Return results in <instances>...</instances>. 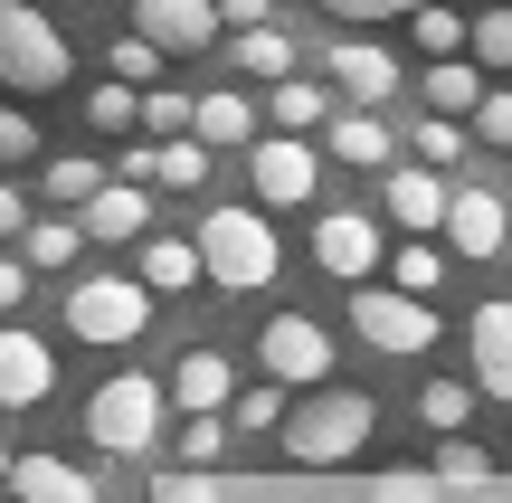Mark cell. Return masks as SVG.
I'll return each instance as SVG.
<instances>
[{
    "mask_svg": "<svg viewBox=\"0 0 512 503\" xmlns=\"http://www.w3.org/2000/svg\"><path fill=\"white\" fill-rule=\"evenodd\" d=\"M465 352H475V380H484V399H512V304H475L465 314Z\"/></svg>",
    "mask_w": 512,
    "mask_h": 503,
    "instance_id": "13",
    "label": "cell"
},
{
    "mask_svg": "<svg viewBox=\"0 0 512 503\" xmlns=\"http://www.w3.org/2000/svg\"><path fill=\"white\" fill-rule=\"evenodd\" d=\"M228 418H238V428H256V437H275V428H285V418H294V380H256V390H238V399H228Z\"/></svg>",
    "mask_w": 512,
    "mask_h": 503,
    "instance_id": "23",
    "label": "cell"
},
{
    "mask_svg": "<svg viewBox=\"0 0 512 503\" xmlns=\"http://www.w3.org/2000/svg\"><path fill=\"white\" fill-rule=\"evenodd\" d=\"M484 76H494V67H484V57L475 48H465V57H437V67H427V105H437V114H475L484 105V95H494V86H484Z\"/></svg>",
    "mask_w": 512,
    "mask_h": 503,
    "instance_id": "19",
    "label": "cell"
},
{
    "mask_svg": "<svg viewBox=\"0 0 512 503\" xmlns=\"http://www.w3.org/2000/svg\"><path fill=\"white\" fill-rule=\"evenodd\" d=\"M370 428H380V399L342 390V380H323V390H304V409L285 418V456L294 466H351V456L370 447Z\"/></svg>",
    "mask_w": 512,
    "mask_h": 503,
    "instance_id": "1",
    "label": "cell"
},
{
    "mask_svg": "<svg viewBox=\"0 0 512 503\" xmlns=\"http://www.w3.org/2000/svg\"><path fill=\"white\" fill-rule=\"evenodd\" d=\"M475 133H484V143H503V152H512V86H494V95L475 105Z\"/></svg>",
    "mask_w": 512,
    "mask_h": 503,
    "instance_id": "40",
    "label": "cell"
},
{
    "mask_svg": "<svg viewBox=\"0 0 512 503\" xmlns=\"http://www.w3.org/2000/svg\"><path fill=\"white\" fill-rule=\"evenodd\" d=\"M162 38H152V29H133V38H114V57H105V76H133V86H152V67H162Z\"/></svg>",
    "mask_w": 512,
    "mask_h": 503,
    "instance_id": "36",
    "label": "cell"
},
{
    "mask_svg": "<svg viewBox=\"0 0 512 503\" xmlns=\"http://www.w3.org/2000/svg\"><path fill=\"white\" fill-rule=\"evenodd\" d=\"M228 10V29H256V19H266V0H219Z\"/></svg>",
    "mask_w": 512,
    "mask_h": 503,
    "instance_id": "44",
    "label": "cell"
},
{
    "mask_svg": "<svg viewBox=\"0 0 512 503\" xmlns=\"http://www.w3.org/2000/svg\"><path fill=\"white\" fill-rule=\"evenodd\" d=\"M86 124L95 133H133L143 124V86H133V76H105V86L86 95Z\"/></svg>",
    "mask_w": 512,
    "mask_h": 503,
    "instance_id": "28",
    "label": "cell"
},
{
    "mask_svg": "<svg viewBox=\"0 0 512 503\" xmlns=\"http://www.w3.org/2000/svg\"><path fill=\"white\" fill-rule=\"evenodd\" d=\"M332 114V95L313 86V76H275V95H266V124H285V133H313Z\"/></svg>",
    "mask_w": 512,
    "mask_h": 503,
    "instance_id": "22",
    "label": "cell"
},
{
    "mask_svg": "<svg viewBox=\"0 0 512 503\" xmlns=\"http://www.w3.org/2000/svg\"><path fill=\"white\" fill-rule=\"evenodd\" d=\"M10 503H29V494H10Z\"/></svg>",
    "mask_w": 512,
    "mask_h": 503,
    "instance_id": "46",
    "label": "cell"
},
{
    "mask_svg": "<svg viewBox=\"0 0 512 503\" xmlns=\"http://www.w3.org/2000/svg\"><path fill=\"white\" fill-rule=\"evenodd\" d=\"M437 494H446L437 466H389L380 485H370V503H437Z\"/></svg>",
    "mask_w": 512,
    "mask_h": 503,
    "instance_id": "35",
    "label": "cell"
},
{
    "mask_svg": "<svg viewBox=\"0 0 512 503\" xmlns=\"http://www.w3.org/2000/svg\"><path fill=\"white\" fill-rule=\"evenodd\" d=\"M332 162L380 171V162H389V124H380V114H361V105H351V114H332Z\"/></svg>",
    "mask_w": 512,
    "mask_h": 503,
    "instance_id": "20",
    "label": "cell"
},
{
    "mask_svg": "<svg viewBox=\"0 0 512 503\" xmlns=\"http://www.w3.org/2000/svg\"><path fill=\"white\" fill-rule=\"evenodd\" d=\"M256 361H266L275 380H294V390H323V380H332V333L313 314H275L266 342H256Z\"/></svg>",
    "mask_w": 512,
    "mask_h": 503,
    "instance_id": "8",
    "label": "cell"
},
{
    "mask_svg": "<svg viewBox=\"0 0 512 503\" xmlns=\"http://www.w3.org/2000/svg\"><path fill=\"white\" fill-rule=\"evenodd\" d=\"M475 390H484V380H427V390H418V418L437 437H456L465 418H475Z\"/></svg>",
    "mask_w": 512,
    "mask_h": 503,
    "instance_id": "27",
    "label": "cell"
},
{
    "mask_svg": "<svg viewBox=\"0 0 512 503\" xmlns=\"http://www.w3.org/2000/svg\"><path fill=\"white\" fill-rule=\"evenodd\" d=\"M389 285H408V295H437L446 285V257L427 247V228H408V247H389Z\"/></svg>",
    "mask_w": 512,
    "mask_h": 503,
    "instance_id": "26",
    "label": "cell"
},
{
    "mask_svg": "<svg viewBox=\"0 0 512 503\" xmlns=\"http://www.w3.org/2000/svg\"><path fill=\"white\" fill-rule=\"evenodd\" d=\"M351 333H361L370 352H389V361H418L427 342H437V314H427V295H408V285H351Z\"/></svg>",
    "mask_w": 512,
    "mask_h": 503,
    "instance_id": "6",
    "label": "cell"
},
{
    "mask_svg": "<svg viewBox=\"0 0 512 503\" xmlns=\"http://www.w3.org/2000/svg\"><path fill=\"white\" fill-rule=\"evenodd\" d=\"M105 181H114V171H105V162H86V152H57V162H48V200H57V209H86Z\"/></svg>",
    "mask_w": 512,
    "mask_h": 503,
    "instance_id": "29",
    "label": "cell"
},
{
    "mask_svg": "<svg viewBox=\"0 0 512 503\" xmlns=\"http://www.w3.org/2000/svg\"><path fill=\"white\" fill-rule=\"evenodd\" d=\"M437 475H446V485H456V494H475V485H494V456H484L475 447V437H446V447H437Z\"/></svg>",
    "mask_w": 512,
    "mask_h": 503,
    "instance_id": "32",
    "label": "cell"
},
{
    "mask_svg": "<svg viewBox=\"0 0 512 503\" xmlns=\"http://www.w3.org/2000/svg\"><path fill=\"white\" fill-rule=\"evenodd\" d=\"M446 238H456V257H503V247H512V209H503V190H475V181H465L456 209H446Z\"/></svg>",
    "mask_w": 512,
    "mask_h": 503,
    "instance_id": "12",
    "label": "cell"
},
{
    "mask_svg": "<svg viewBox=\"0 0 512 503\" xmlns=\"http://www.w3.org/2000/svg\"><path fill=\"white\" fill-rule=\"evenodd\" d=\"M19 304H29V247L0 257V314H19Z\"/></svg>",
    "mask_w": 512,
    "mask_h": 503,
    "instance_id": "42",
    "label": "cell"
},
{
    "mask_svg": "<svg viewBox=\"0 0 512 503\" xmlns=\"http://www.w3.org/2000/svg\"><path fill=\"white\" fill-rule=\"evenodd\" d=\"M10 494H29V503H95V475L29 447V456H10Z\"/></svg>",
    "mask_w": 512,
    "mask_h": 503,
    "instance_id": "16",
    "label": "cell"
},
{
    "mask_svg": "<svg viewBox=\"0 0 512 503\" xmlns=\"http://www.w3.org/2000/svg\"><path fill=\"white\" fill-rule=\"evenodd\" d=\"M133 266H143V285H152V295H190V285L209 276V247H200V238H162V228H152Z\"/></svg>",
    "mask_w": 512,
    "mask_h": 503,
    "instance_id": "17",
    "label": "cell"
},
{
    "mask_svg": "<svg viewBox=\"0 0 512 503\" xmlns=\"http://www.w3.org/2000/svg\"><path fill=\"white\" fill-rule=\"evenodd\" d=\"M171 503H209V485H181V494H171Z\"/></svg>",
    "mask_w": 512,
    "mask_h": 503,
    "instance_id": "45",
    "label": "cell"
},
{
    "mask_svg": "<svg viewBox=\"0 0 512 503\" xmlns=\"http://www.w3.org/2000/svg\"><path fill=\"white\" fill-rule=\"evenodd\" d=\"M228 428H238V418H219V409H190V428H181V456H190V466H219Z\"/></svg>",
    "mask_w": 512,
    "mask_h": 503,
    "instance_id": "37",
    "label": "cell"
},
{
    "mask_svg": "<svg viewBox=\"0 0 512 503\" xmlns=\"http://www.w3.org/2000/svg\"><path fill=\"white\" fill-rule=\"evenodd\" d=\"M143 124H152V143H171V133H200V95L152 86V95H143Z\"/></svg>",
    "mask_w": 512,
    "mask_h": 503,
    "instance_id": "31",
    "label": "cell"
},
{
    "mask_svg": "<svg viewBox=\"0 0 512 503\" xmlns=\"http://www.w3.org/2000/svg\"><path fill=\"white\" fill-rule=\"evenodd\" d=\"M19 247H29V266H76V219H38Z\"/></svg>",
    "mask_w": 512,
    "mask_h": 503,
    "instance_id": "38",
    "label": "cell"
},
{
    "mask_svg": "<svg viewBox=\"0 0 512 503\" xmlns=\"http://www.w3.org/2000/svg\"><path fill=\"white\" fill-rule=\"evenodd\" d=\"M408 29H418L427 57H465V48H475V19H456V0H427V10H408Z\"/></svg>",
    "mask_w": 512,
    "mask_h": 503,
    "instance_id": "25",
    "label": "cell"
},
{
    "mask_svg": "<svg viewBox=\"0 0 512 503\" xmlns=\"http://www.w3.org/2000/svg\"><path fill=\"white\" fill-rule=\"evenodd\" d=\"M380 209H389V228H446L456 190H446V171H437V162H408V171H389Z\"/></svg>",
    "mask_w": 512,
    "mask_h": 503,
    "instance_id": "11",
    "label": "cell"
},
{
    "mask_svg": "<svg viewBox=\"0 0 512 503\" xmlns=\"http://www.w3.org/2000/svg\"><path fill=\"white\" fill-rule=\"evenodd\" d=\"M171 399H181V409H228V352H190L181 371H171Z\"/></svg>",
    "mask_w": 512,
    "mask_h": 503,
    "instance_id": "21",
    "label": "cell"
},
{
    "mask_svg": "<svg viewBox=\"0 0 512 503\" xmlns=\"http://www.w3.org/2000/svg\"><path fill=\"white\" fill-rule=\"evenodd\" d=\"M323 67H332V86H342L351 105H389V95H399V57L370 48V38H342V48H323Z\"/></svg>",
    "mask_w": 512,
    "mask_h": 503,
    "instance_id": "14",
    "label": "cell"
},
{
    "mask_svg": "<svg viewBox=\"0 0 512 503\" xmlns=\"http://www.w3.org/2000/svg\"><path fill=\"white\" fill-rule=\"evenodd\" d=\"M0 76H10L19 95H48L76 76L67 38H57V19L38 10V0H0Z\"/></svg>",
    "mask_w": 512,
    "mask_h": 503,
    "instance_id": "4",
    "label": "cell"
},
{
    "mask_svg": "<svg viewBox=\"0 0 512 503\" xmlns=\"http://www.w3.org/2000/svg\"><path fill=\"white\" fill-rule=\"evenodd\" d=\"M133 29H152L171 57H200L209 38L228 29V10H219V0H133Z\"/></svg>",
    "mask_w": 512,
    "mask_h": 503,
    "instance_id": "10",
    "label": "cell"
},
{
    "mask_svg": "<svg viewBox=\"0 0 512 503\" xmlns=\"http://www.w3.org/2000/svg\"><path fill=\"white\" fill-rule=\"evenodd\" d=\"M380 219H361V209H332V219H313V266L323 276H342V285H370L380 276Z\"/></svg>",
    "mask_w": 512,
    "mask_h": 503,
    "instance_id": "9",
    "label": "cell"
},
{
    "mask_svg": "<svg viewBox=\"0 0 512 503\" xmlns=\"http://www.w3.org/2000/svg\"><path fill=\"white\" fill-rule=\"evenodd\" d=\"M209 152H219V143L171 133V143H162V190H200V181H209Z\"/></svg>",
    "mask_w": 512,
    "mask_h": 503,
    "instance_id": "33",
    "label": "cell"
},
{
    "mask_svg": "<svg viewBox=\"0 0 512 503\" xmlns=\"http://www.w3.org/2000/svg\"><path fill=\"white\" fill-rule=\"evenodd\" d=\"M332 19H399V10H427V0H323Z\"/></svg>",
    "mask_w": 512,
    "mask_h": 503,
    "instance_id": "43",
    "label": "cell"
},
{
    "mask_svg": "<svg viewBox=\"0 0 512 503\" xmlns=\"http://www.w3.org/2000/svg\"><path fill=\"white\" fill-rule=\"evenodd\" d=\"M200 143L247 152L256 143V105H247V95H200Z\"/></svg>",
    "mask_w": 512,
    "mask_h": 503,
    "instance_id": "24",
    "label": "cell"
},
{
    "mask_svg": "<svg viewBox=\"0 0 512 503\" xmlns=\"http://www.w3.org/2000/svg\"><path fill=\"white\" fill-rule=\"evenodd\" d=\"M475 57H484L494 76H512V0H503V10H484V19H475Z\"/></svg>",
    "mask_w": 512,
    "mask_h": 503,
    "instance_id": "39",
    "label": "cell"
},
{
    "mask_svg": "<svg viewBox=\"0 0 512 503\" xmlns=\"http://www.w3.org/2000/svg\"><path fill=\"white\" fill-rule=\"evenodd\" d=\"M238 67H247V76H294V38L256 19V29H238Z\"/></svg>",
    "mask_w": 512,
    "mask_h": 503,
    "instance_id": "30",
    "label": "cell"
},
{
    "mask_svg": "<svg viewBox=\"0 0 512 503\" xmlns=\"http://www.w3.org/2000/svg\"><path fill=\"white\" fill-rule=\"evenodd\" d=\"M57 390V361L38 333H0V409H38Z\"/></svg>",
    "mask_w": 512,
    "mask_h": 503,
    "instance_id": "15",
    "label": "cell"
},
{
    "mask_svg": "<svg viewBox=\"0 0 512 503\" xmlns=\"http://www.w3.org/2000/svg\"><path fill=\"white\" fill-rule=\"evenodd\" d=\"M247 181H256V200H266V209H304L313 190H323V162H313L304 133L275 124V133H256V143H247Z\"/></svg>",
    "mask_w": 512,
    "mask_h": 503,
    "instance_id": "7",
    "label": "cell"
},
{
    "mask_svg": "<svg viewBox=\"0 0 512 503\" xmlns=\"http://www.w3.org/2000/svg\"><path fill=\"white\" fill-rule=\"evenodd\" d=\"M200 247H209V285H228V295H256V285H275V266H285L266 209H228V200L200 219Z\"/></svg>",
    "mask_w": 512,
    "mask_h": 503,
    "instance_id": "3",
    "label": "cell"
},
{
    "mask_svg": "<svg viewBox=\"0 0 512 503\" xmlns=\"http://www.w3.org/2000/svg\"><path fill=\"white\" fill-rule=\"evenodd\" d=\"M143 190H152V181H124V171H114V181L86 200V238H143V219H152Z\"/></svg>",
    "mask_w": 512,
    "mask_h": 503,
    "instance_id": "18",
    "label": "cell"
},
{
    "mask_svg": "<svg viewBox=\"0 0 512 503\" xmlns=\"http://www.w3.org/2000/svg\"><path fill=\"white\" fill-rule=\"evenodd\" d=\"M67 333L76 342H133V333H152V285H143V266L133 276H86V285H67Z\"/></svg>",
    "mask_w": 512,
    "mask_h": 503,
    "instance_id": "5",
    "label": "cell"
},
{
    "mask_svg": "<svg viewBox=\"0 0 512 503\" xmlns=\"http://www.w3.org/2000/svg\"><path fill=\"white\" fill-rule=\"evenodd\" d=\"M162 409H181V399H171L152 371H114V380H95V390H86V437L105 456H152Z\"/></svg>",
    "mask_w": 512,
    "mask_h": 503,
    "instance_id": "2",
    "label": "cell"
},
{
    "mask_svg": "<svg viewBox=\"0 0 512 503\" xmlns=\"http://www.w3.org/2000/svg\"><path fill=\"white\" fill-rule=\"evenodd\" d=\"M465 124H475V114H427V124L418 133H408V143H418V162H465Z\"/></svg>",
    "mask_w": 512,
    "mask_h": 503,
    "instance_id": "34",
    "label": "cell"
},
{
    "mask_svg": "<svg viewBox=\"0 0 512 503\" xmlns=\"http://www.w3.org/2000/svg\"><path fill=\"white\" fill-rule=\"evenodd\" d=\"M29 152H38V124L19 105H0V162H29Z\"/></svg>",
    "mask_w": 512,
    "mask_h": 503,
    "instance_id": "41",
    "label": "cell"
}]
</instances>
